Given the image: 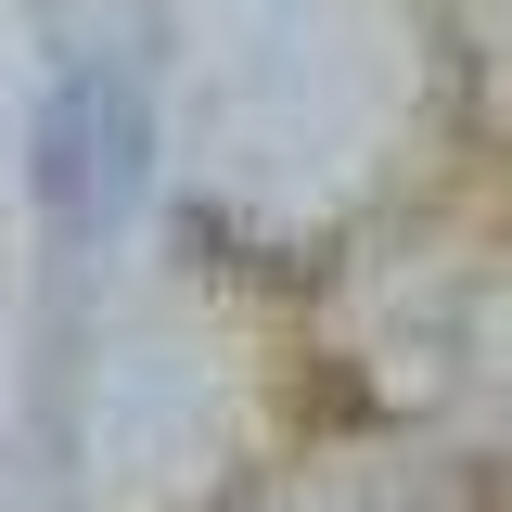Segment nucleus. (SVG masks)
I'll return each mask as SVG.
<instances>
[{
	"label": "nucleus",
	"instance_id": "f257e3e1",
	"mask_svg": "<svg viewBox=\"0 0 512 512\" xmlns=\"http://www.w3.org/2000/svg\"><path fill=\"white\" fill-rule=\"evenodd\" d=\"M39 192H52L64 231H103V205L128 192V103L116 77H64L39 103Z\"/></svg>",
	"mask_w": 512,
	"mask_h": 512
}]
</instances>
